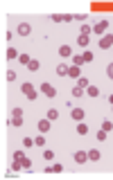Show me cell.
<instances>
[{
  "label": "cell",
  "mask_w": 113,
  "mask_h": 180,
  "mask_svg": "<svg viewBox=\"0 0 113 180\" xmlns=\"http://www.w3.org/2000/svg\"><path fill=\"white\" fill-rule=\"evenodd\" d=\"M20 90H23V95H25L27 99H32V101L38 97V92L34 90V86H32V83H23V86H20Z\"/></svg>",
  "instance_id": "cell-1"
},
{
  "label": "cell",
  "mask_w": 113,
  "mask_h": 180,
  "mask_svg": "<svg viewBox=\"0 0 113 180\" xmlns=\"http://www.w3.org/2000/svg\"><path fill=\"white\" fill-rule=\"evenodd\" d=\"M100 48H102V50L113 48V34H104V36L100 38Z\"/></svg>",
  "instance_id": "cell-2"
},
{
  "label": "cell",
  "mask_w": 113,
  "mask_h": 180,
  "mask_svg": "<svg viewBox=\"0 0 113 180\" xmlns=\"http://www.w3.org/2000/svg\"><path fill=\"white\" fill-rule=\"evenodd\" d=\"M106 30H109V20H97V23L93 25V32H95V34H104Z\"/></svg>",
  "instance_id": "cell-3"
},
{
  "label": "cell",
  "mask_w": 113,
  "mask_h": 180,
  "mask_svg": "<svg viewBox=\"0 0 113 180\" xmlns=\"http://www.w3.org/2000/svg\"><path fill=\"white\" fill-rule=\"evenodd\" d=\"M41 92H43L45 97H54L56 95V88H54L52 83H41Z\"/></svg>",
  "instance_id": "cell-4"
},
{
  "label": "cell",
  "mask_w": 113,
  "mask_h": 180,
  "mask_svg": "<svg viewBox=\"0 0 113 180\" xmlns=\"http://www.w3.org/2000/svg\"><path fill=\"white\" fill-rule=\"evenodd\" d=\"M36 126H38V133H48L50 129H52V122L45 117V119H38V124H36Z\"/></svg>",
  "instance_id": "cell-5"
},
{
  "label": "cell",
  "mask_w": 113,
  "mask_h": 180,
  "mask_svg": "<svg viewBox=\"0 0 113 180\" xmlns=\"http://www.w3.org/2000/svg\"><path fill=\"white\" fill-rule=\"evenodd\" d=\"M75 162H77V164L88 162V151H77V153H75Z\"/></svg>",
  "instance_id": "cell-6"
},
{
  "label": "cell",
  "mask_w": 113,
  "mask_h": 180,
  "mask_svg": "<svg viewBox=\"0 0 113 180\" xmlns=\"http://www.w3.org/2000/svg\"><path fill=\"white\" fill-rule=\"evenodd\" d=\"M16 32H18L20 36H27V34L32 32V27H30V23H20V25H18V30H16Z\"/></svg>",
  "instance_id": "cell-7"
},
{
  "label": "cell",
  "mask_w": 113,
  "mask_h": 180,
  "mask_svg": "<svg viewBox=\"0 0 113 180\" xmlns=\"http://www.w3.org/2000/svg\"><path fill=\"white\" fill-rule=\"evenodd\" d=\"M68 77H72V79H79V77H82L79 65H70V68H68Z\"/></svg>",
  "instance_id": "cell-8"
},
{
  "label": "cell",
  "mask_w": 113,
  "mask_h": 180,
  "mask_svg": "<svg viewBox=\"0 0 113 180\" xmlns=\"http://www.w3.org/2000/svg\"><path fill=\"white\" fill-rule=\"evenodd\" d=\"M70 115H72V119H75V122H84V110L82 108H72Z\"/></svg>",
  "instance_id": "cell-9"
},
{
  "label": "cell",
  "mask_w": 113,
  "mask_h": 180,
  "mask_svg": "<svg viewBox=\"0 0 113 180\" xmlns=\"http://www.w3.org/2000/svg\"><path fill=\"white\" fill-rule=\"evenodd\" d=\"M100 158H102V153H100L97 149H90V151H88V160H90V162H97Z\"/></svg>",
  "instance_id": "cell-10"
},
{
  "label": "cell",
  "mask_w": 113,
  "mask_h": 180,
  "mask_svg": "<svg viewBox=\"0 0 113 180\" xmlns=\"http://www.w3.org/2000/svg\"><path fill=\"white\" fill-rule=\"evenodd\" d=\"M23 124H25V117H11L9 119V126H16V129H20Z\"/></svg>",
  "instance_id": "cell-11"
},
{
  "label": "cell",
  "mask_w": 113,
  "mask_h": 180,
  "mask_svg": "<svg viewBox=\"0 0 113 180\" xmlns=\"http://www.w3.org/2000/svg\"><path fill=\"white\" fill-rule=\"evenodd\" d=\"M59 54H61V56H72V48H70V45H61V48H59Z\"/></svg>",
  "instance_id": "cell-12"
},
{
  "label": "cell",
  "mask_w": 113,
  "mask_h": 180,
  "mask_svg": "<svg viewBox=\"0 0 113 180\" xmlns=\"http://www.w3.org/2000/svg\"><path fill=\"white\" fill-rule=\"evenodd\" d=\"M86 95H88V97H100V88H97V86H88V88H86Z\"/></svg>",
  "instance_id": "cell-13"
},
{
  "label": "cell",
  "mask_w": 113,
  "mask_h": 180,
  "mask_svg": "<svg viewBox=\"0 0 113 180\" xmlns=\"http://www.w3.org/2000/svg\"><path fill=\"white\" fill-rule=\"evenodd\" d=\"M77 133H79V135H86V133H88V124H84V122H77Z\"/></svg>",
  "instance_id": "cell-14"
},
{
  "label": "cell",
  "mask_w": 113,
  "mask_h": 180,
  "mask_svg": "<svg viewBox=\"0 0 113 180\" xmlns=\"http://www.w3.org/2000/svg\"><path fill=\"white\" fill-rule=\"evenodd\" d=\"M84 63H86V61H84V54H75V56H72V65H79V68H82Z\"/></svg>",
  "instance_id": "cell-15"
},
{
  "label": "cell",
  "mask_w": 113,
  "mask_h": 180,
  "mask_svg": "<svg viewBox=\"0 0 113 180\" xmlns=\"http://www.w3.org/2000/svg\"><path fill=\"white\" fill-rule=\"evenodd\" d=\"M88 41H90V38L86 36V34H82V36L77 38V45H79V48H86V45H88Z\"/></svg>",
  "instance_id": "cell-16"
},
{
  "label": "cell",
  "mask_w": 113,
  "mask_h": 180,
  "mask_svg": "<svg viewBox=\"0 0 113 180\" xmlns=\"http://www.w3.org/2000/svg\"><path fill=\"white\" fill-rule=\"evenodd\" d=\"M48 119H50V122L59 119V110H56V108H50V110H48Z\"/></svg>",
  "instance_id": "cell-17"
},
{
  "label": "cell",
  "mask_w": 113,
  "mask_h": 180,
  "mask_svg": "<svg viewBox=\"0 0 113 180\" xmlns=\"http://www.w3.org/2000/svg\"><path fill=\"white\" fill-rule=\"evenodd\" d=\"M77 86H79V88H84V90H86L90 83H88V79H86V77H79V79H77Z\"/></svg>",
  "instance_id": "cell-18"
},
{
  "label": "cell",
  "mask_w": 113,
  "mask_h": 180,
  "mask_svg": "<svg viewBox=\"0 0 113 180\" xmlns=\"http://www.w3.org/2000/svg\"><path fill=\"white\" fill-rule=\"evenodd\" d=\"M56 74H59V77H68V65H64V63H61V65L56 68Z\"/></svg>",
  "instance_id": "cell-19"
},
{
  "label": "cell",
  "mask_w": 113,
  "mask_h": 180,
  "mask_svg": "<svg viewBox=\"0 0 113 180\" xmlns=\"http://www.w3.org/2000/svg\"><path fill=\"white\" fill-rule=\"evenodd\" d=\"M102 129H104L106 133H111L113 131V122L111 119H104V122H102Z\"/></svg>",
  "instance_id": "cell-20"
},
{
  "label": "cell",
  "mask_w": 113,
  "mask_h": 180,
  "mask_svg": "<svg viewBox=\"0 0 113 180\" xmlns=\"http://www.w3.org/2000/svg\"><path fill=\"white\" fill-rule=\"evenodd\" d=\"M5 56H7V59H18L20 54H18V52H16L14 48H9V50H7V54H5Z\"/></svg>",
  "instance_id": "cell-21"
},
{
  "label": "cell",
  "mask_w": 113,
  "mask_h": 180,
  "mask_svg": "<svg viewBox=\"0 0 113 180\" xmlns=\"http://www.w3.org/2000/svg\"><path fill=\"white\" fill-rule=\"evenodd\" d=\"M106 135H109V133H106L104 129H100L97 133H95V137H97V140H100V142H104V140H106Z\"/></svg>",
  "instance_id": "cell-22"
},
{
  "label": "cell",
  "mask_w": 113,
  "mask_h": 180,
  "mask_svg": "<svg viewBox=\"0 0 113 180\" xmlns=\"http://www.w3.org/2000/svg\"><path fill=\"white\" fill-rule=\"evenodd\" d=\"M27 68H30V70H32V72H36V70H38V68H41V63H38L36 59H32V61H30V65H27Z\"/></svg>",
  "instance_id": "cell-23"
},
{
  "label": "cell",
  "mask_w": 113,
  "mask_h": 180,
  "mask_svg": "<svg viewBox=\"0 0 113 180\" xmlns=\"http://www.w3.org/2000/svg\"><path fill=\"white\" fill-rule=\"evenodd\" d=\"M18 61L23 63V65H30V61H32V59H30V54H20V56H18Z\"/></svg>",
  "instance_id": "cell-24"
},
{
  "label": "cell",
  "mask_w": 113,
  "mask_h": 180,
  "mask_svg": "<svg viewBox=\"0 0 113 180\" xmlns=\"http://www.w3.org/2000/svg\"><path fill=\"white\" fill-rule=\"evenodd\" d=\"M34 144H36V146H43V144H45V137H43V133H41L38 137H34Z\"/></svg>",
  "instance_id": "cell-25"
},
{
  "label": "cell",
  "mask_w": 113,
  "mask_h": 180,
  "mask_svg": "<svg viewBox=\"0 0 113 180\" xmlns=\"http://www.w3.org/2000/svg\"><path fill=\"white\" fill-rule=\"evenodd\" d=\"M14 160L23 162V160H25V153H23V151H14Z\"/></svg>",
  "instance_id": "cell-26"
},
{
  "label": "cell",
  "mask_w": 113,
  "mask_h": 180,
  "mask_svg": "<svg viewBox=\"0 0 113 180\" xmlns=\"http://www.w3.org/2000/svg\"><path fill=\"white\" fill-rule=\"evenodd\" d=\"M82 95H84V88L75 86V88H72V97H82Z\"/></svg>",
  "instance_id": "cell-27"
},
{
  "label": "cell",
  "mask_w": 113,
  "mask_h": 180,
  "mask_svg": "<svg viewBox=\"0 0 113 180\" xmlns=\"http://www.w3.org/2000/svg\"><path fill=\"white\" fill-rule=\"evenodd\" d=\"M43 158H45V160H54V153H52L50 149H45V151H43Z\"/></svg>",
  "instance_id": "cell-28"
},
{
  "label": "cell",
  "mask_w": 113,
  "mask_h": 180,
  "mask_svg": "<svg viewBox=\"0 0 113 180\" xmlns=\"http://www.w3.org/2000/svg\"><path fill=\"white\" fill-rule=\"evenodd\" d=\"M23 169H25V171H30V169H32V160H30V158L23 160Z\"/></svg>",
  "instance_id": "cell-29"
},
{
  "label": "cell",
  "mask_w": 113,
  "mask_h": 180,
  "mask_svg": "<svg viewBox=\"0 0 113 180\" xmlns=\"http://www.w3.org/2000/svg\"><path fill=\"white\" fill-rule=\"evenodd\" d=\"M50 18H52L54 23H64V14H52Z\"/></svg>",
  "instance_id": "cell-30"
},
{
  "label": "cell",
  "mask_w": 113,
  "mask_h": 180,
  "mask_svg": "<svg viewBox=\"0 0 113 180\" xmlns=\"http://www.w3.org/2000/svg\"><path fill=\"white\" fill-rule=\"evenodd\" d=\"M61 171H64V164H59V162L52 164V173H61Z\"/></svg>",
  "instance_id": "cell-31"
},
{
  "label": "cell",
  "mask_w": 113,
  "mask_h": 180,
  "mask_svg": "<svg viewBox=\"0 0 113 180\" xmlns=\"http://www.w3.org/2000/svg\"><path fill=\"white\" fill-rule=\"evenodd\" d=\"M11 117H23V108H14L11 110Z\"/></svg>",
  "instance_id": "cell-32"
},
{
  "label": "cell",
  "mask_w": 113,
  "mask_h": 180,
  "mask_svg": "<svg viewBox=\"0 0 113 180\" xmlns=\"http://www.w3.org/2000/svg\"><path fill=\"white\" fill-rule=\"evenodd\" d=\"M23 146H36V144H34L32 137H25V140H23Z\"/></svg>",
  "instance_id": "cell-33"
},
{
  "label": "cell",
  "mask_w": 113,
  "mask_h": 180,
  "mask_svg": "<svg viewBox=\"0 0 113 180\" xmlns=\"http://www.w3.org/2000/svg\"><path fill=\"white\" fill-rule=\"evenodd\" d=\"M90 32H93V27H90V25H82V34H86V36H88Z\"/></svg>",
  "instance_id": "cell-34"
},
{
  "label": "cell",
  "mask_w": 113,
  "mask_h": 180,
  "mask_svg": "<svg viewBox=\"0 0 113 180\" xmlns=\"http://www.w3.org/2000/svg\"><path fill=\"white\" fill-rule=\"evenodd\" d=\"M106 77L113 81V63H109V68H106Z\"/></svg>",
  "instance_id": "cell-35"
},
{
  "label": "cell",
  "mask_w": 113,
  "mask_h": 180,
  "mask_svg": "<svg viewBox=\"0 0 113 180\" xmlns=\"http://www.w3.org/2000/svg\"><path fill=\"white\" fill-rule=\"evenodd\" d=\"M84 61H86V63L93 61V52H84Z\"/></svg>",
  "instance_id": "cell-36"
},
{
  "label": "cell",
  "mask_w": 113,
  "mask_h": 180,
  "mask_svg": "<svg viewBox=\"0 0 113 180\" xmlns=\"http://www.w3.org/2000/svg\"><path fill=\"white\" fill-rule=\"evenodd\" d=\"M7 81H16V72L14 70H7Z\"/></svg>",
  "instance_id": "cell-37"
},
{
  "label": "cell",
  "mask_w": 113,
  "mask_h": 180,
  "mask_svg": "<svg viewBox=\"0 0 113 180\" xmlns=\"http://www.w3.org/2000/svg\"><path fill=\"white\" fill-rule=\"evenodd\" d=\"M70 20H75V14H64V23H70Z\"/></svg>",
  "instance_id": "cell-38"
},
{
  "label": "cell",
  "mask_w": 113,
  "mask_h": 180,
  "mask_svg": "<svg viewBox=\"0 0 113 180\" xmlns=\"http://www.w3.org/2000/svg\"><path fill=\"white\" fill-rule=\"evenodd\" d=\"M75 18H77V20H82V23H84V20H86V14H75Z\"/></svg>",
  "instance_id": "cell-39"
},
{
  "label": "cell",
  "mask_w": 113,
  "mask_h": 180,
  "mask_svg": "<svg viewBox=\"0 0 113 180\" xmlns=\"http://www.w3.org/2000/svg\"><path fill=\"white\" fill-rule=\"evenodd\" d=\"M109 104H111V106H113V95H109Z\"/></svg>",
  "instance_id": "cell-40"
}]
</instances>
